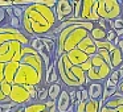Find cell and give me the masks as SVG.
Masks as SVG:
<instances>
[{
    "mask_svg": "<svg viewBox=\"0 0 123 112\" xmlns=\"http://www.w3.org/2000/svg\"><path fill=\"white\" fill-rule=\"evenodd\" d=\"M94 27L95 24L91 21H80L61 30L57 36V49L53 61H57L60 56L69 53L70 50L77 48L78 44L94 29Z\"/></svg>",
    "mask_w": 123,
    "mask_h": 112,
    "instance_id": "obj_1",
    "label": "cell"
},
{
    "mask_svg": "<svg viewBox=\"0 0 123 112\" xmlns=\"http://www.w3.org/2000/svg\"><path fill=\"white\" fill-rule=\"evenodd\" d=\"M43 83L40 75L37 74L35 69H32L28 65H23L20 63L17 73L15 75V80L13 84H20V86H40Z\"/></svg>",
    "mask_w": 123,
    "mask_h": 112,
    "instance_id": "obj_2",
    "label": "cell"
},
{
    "mask_svg": "<svg viewBox=\"0 0 123 112\" xmlns=\"http://www.w3.org/2000/svg\"><path fill=\"white\" fill-rule=\"evenodd\" d=\"M98 16L103 20H117L119 17H123L122 8L118 0H98Z\"/></svg>",
    "mask_w": 123,
    "mask_h": 112,
    "instance_id": "obj_3",
    "label": "cell"
},
{
    "mask_svg": "<svg viewBox=\"0 0 123 112\" xmlns=\"http://www.w3.org/2000/svg\"><path fill=\"white\" fill-rule=\"evenodd\" d=\"M11 41H17L23 46H28L31 42V37L27 33L21 32L19 29H15V28H11L7 22H4L0 27V45L11 42Z\"/></svg>",
    "mask_w": 123,
    "mask_h": 112,
    "instance_id": "obj_4",
    "label": "cell"
},
{
    "mask_svg": "<svg viewBox=\"0 0 123 112\" xmlns=\"http://www.w3.org/2000/svg\"><path fill=\"white\" fill-rule=\"evenodd\" d=\"M8 98H9V100L13 101L15 104H17L19 107H25L32 103L27 88L20 84H12V90Z\"/></svg>",
    "mask_w": 123,
    "mask_h": 112,
    "instance_id": "obj_5",
    "label": "cell"
},
{
    "mask_svg": "<svg viewBox=\"0 0 123 112\" xmlns=\"http://www.w3.org/2000/svg\"><path fill=\"white\" fill-rule=\"evenodd\" d=\"M112 69L110 65L103 63L101 66H91V69L86 73V77L90 82H99V83H103L105 80L109 78V75L111 74Z\"/></svg>",
    "mask_w": 123,
    "mask_h": 112,
    "instance_id": "obj_6",
    "label": "cell"
},
{
    "mask_svg": "<svg viewBox=\"0 0 123 112\" xmlns=\"http://www.w3.org/2000/svg\"><path fill=\"white\" fill-rule=\"evenodd\" d=\"M54 13L57 17V22H62L70 19L73 15V7L69 0H57L54 7Z\"/></svg>",
    "mask_w": 123,
    "mask_h": 112,
    "instance_id": "obj_7",
    "label": "cell"
},
{
    "mask_svg": "<svg viewBox=\"0 0 123 112\" xmlns=\"http://www.w3.org/2000/svg\"><path fill=\"white\" fill-rule=\"evenodd\" d=\"M56 108H57V112H69L73 109V104L70 101L69 92L65 87H62V91L56 101Z\"/></svg>",
    "mask_w": 123,
    "mask_h": 112,
    "instance_id": "obj_8",
    "label": "cell"
},
{
    "mask_svg": "<svg viewBox=\"0 0 123 112\" xmlns=\"http://www.w3.org/2000/svg\"><path fill=\"white\" fill-rule=\"evenodd\" d=\"M66 57H68L69 62L73 65V66H81L83 62H86L89 58H90V57L86 56L85 53H82L81 50H78L77 48L73 49V50H70L69 53H66Z\"/></svg>",
    "mask_w": 123,
    "mask_h": 112,
    "instance_id": "obj_9",
    "label": "cell"
},
{
    "mask_svg": "<svg viewBox=\"0 0 123 112\" xmlns=\"http://www.w3.org/2000/svg\"><path fill=\"white\" fill-rule=\"evenodd\" d=\"M77 49H78V50H81L82 53H85L86 56H89V57H91V56H94V54H97L95 44H94L93 40H91L90 36H86V37L83 38V40L81 41L80 44H78Z\"/></svg>",
    "mask_w": 123,
    "mask_h": 112,
    "instance_id": "obj_10",
    "label": "cell"
},
{
    "mask_svg": "<svg viewBox=\"0 0 123 112\" xmlns=\"http://www.w3.org/2000/svg\"><path fill=\"white\" fill-rule=\"evenodd\" d=\"M87 94L91 100H101L103 95V83L99 82H91L87 86Z\"/></svg>",
    "mask_w": 123,
    "mask_h": 112,
    "instance_id": "obj_11",
    "label": "cell"
},
{
    "mask_svg": "<svg viewBox=\"0 0 123 112\" xmlns=\"http://www.w3.org/2000/svg\"><path fill=\"white\" fill-rule=\"evenodd\" d=\"M19 66H20V63H17V62H8V63H6V66H4V80L7 83L13 84L15 75L17 73Z\"/></svg>",
    "mask_w": 123,
    "mask_h": 112,
    "instance_id": "obj_12",
    "label": "cell"
},
{
    "mask_svg": "<svg viewBox=\"0 0 123 112\" xmlns=\"http://www.w3.org/2000/svg\"><path fill=\"white\" fill-rule=\"evenodd\" d=\"M117 92H118V86L114 84V83L107 78V79L103 82V95H102L101 101H102V103L107 101L110 98H112Z\"/></svg>",
    "mask_w": 123,
    "mask_h": 112,
    "instance_id": "obj_13",
    "label": "cell"
},
{
    "mask_svg": "<svg viewBox=\"0 0 123 112\" xmlns=\"http://www.w3.org/2000/svg\"><path fill=\"white\" fill-rule=\"evenodd\" d=\"M110 61H111V69H118L123 63V53L115 46L114 50L110 53Z\"/></svg>",
    "mask_w": 123,
    "mask_h": 112,
    "instance_id": "obj_14",
    "label": "cell"
},
{
    "mask_svg": "<svg viewBox=\"0 0 123 112\" xmlns=\"http://www.w3.org/2000/svg\"><path fill=\"white\" fill-rule=\"evenodd\" d=\"M61 91H62V84L60 82L53 83V84H49L48 86V98H49V100L57 101Z\"/></svg>",
    "mask_w": 123,
    "mask_h": 112,
    "instance_id": "obj_15",
    "label": "cell"
},
{
    "mask_svg": "<svg viewBox=\"0 0 123 112\" xmlns=\"http://www.w3.org/2000/svg\"><path fill=\"white\" fill-rule=\"evenodd\" d=\"M89 36L91 37V40H93L94 42H98V41H106L107 32H106V30H103L102 28H99V27H97V25H95L94 29L89 33Z\"/></svg>",
    "mask_w": 123,
    "mask_h": 112,
    "instance_id": "obj_16",
    "label": "cell"
},
{
    "mask_svg": "<svg viewBox=\"0 0 123 112\" xmlns=\"http://www.w3.org/2000/svg\"><path fill=\"white\" fill-rule=\"evenodd\" d=\"M102 104L103 103L101 100H91V99H89L85 103V112H99Z\"/></svg>",
    "mask_w": 123,
    "mask_h": 112,
    "instance_id": "obj_17",
    "label": "cell"
},
{
    "mask_svg": "<svg viewBox=\"0 0 123 112\" xmlns=\"http://www.w3.org/2000/svg\"><path fill=\"white\" fill-rule=\"evenodd\" d=\"M43 111H46V108H45V104L40 103V101L31 103L24 107V112H43Z\"/></svg>",
    "mask_w": 123,
    "mask_h": 112,
    "instance_id": "obj_18",
    "label": "cell"
},
{
    "mask_svg": "<svg viewBox=\"0 0 123 112\" xmlns=\"http://www.w3.org/2000/svg\"><path fill=\"white\" fill-rule=\"evenodd\" d=\"M37 101L45 103L48 100V86H37Z\"/></svg>",
    "mask_w": 123,
    "mask_h": 112,
    "instance_id": "obj_19",
    "label": "cell"
},
{
    "mask_svg": "<svg viewBox=\"0 0 123 112\" xmlns=\"http://www.w3.org/2000/svg\"><path fill=\"white\" fill-rule=\"evenodd\" d=\"M94 44H95L97 50H107V51H110V53H111L115 48L114 44L109 42V41H98V42H94Z\"/></svg>",
    "mask_w": 123,
    "mask_h": 112,
    "instance_id": "obj_20",
    "label": "cell"
},
{
    "mask_svg": "<svg viewBox=\"0 0 123 112\" xmlns=\"http://www.w3.org/2000/svg\"><path fill=\"white\" fill-rule=\"evenodd\" d=\"M24 87L27 88L32 103H36V101H37V88H36V86H24Z\"/></svg>",
    "mask_w": 123,
    "mask_h": 112,
    "instance_id": "obj_21",
    "label": "cell"
},
{
    "mask_svg": "<svg viewBox=\"0 0 123 112\" xmlns=\"http://www.w3.org/2000/svg\"><path fill=\"white\" fill-rule=\"evenodd\" d=\"M36 0H12V6H16V7H29L32 4H35Z\"/></svg>",
    "mask_w": 123,
    "mask_h": 112,
    "instance_id": "obj_22",
    "label": "cell"
},
{
    "mask_svg": "<svg viewBox=\"0 0 123 112\" xmlns=\"http://www.w3.org/2000/svg\"><path fill=\"white\" fill-rule=\"evenodd\" d=\"M95 25H97V27H99V28H102V29L106 30V32H110V30H111V21H109V20L101 19Z\"/></svg>",
    "mask_w": 123,
    "mask_h": 112,
    "instance_id": "obj_23",
    "label": "cell"
},
{
    "mask_svg": "<svg viewBox=\"0 0 123 112\" xmlns=\"http://www.w3.org/2000/svg\"><path fill=\"white\" fill-rule=\"evenodd\" d=\"M11 90H12V84L7 83L6 80L0 83V91H1V92H3L4 95L7 96V98H8V96H9V94H11Z\"/></svg>",
    "mask_w": 123,
    "mask_h": 112,
    "instance_id": "obj_24",
    "label": "cell"
},
{
    "mask_svg": "<svg viewBox=\"0 0 123 112\" xmlns=\"http://www.w3.org/2000/svg\"><path fill=\"white\" fill-rule=\"evenodd\" d=\"M12 13L16 19H19L21 21L23 19V15H24V8L23 7H16V6H12Z\"/></svg>",
    "mask_w": 123,
    "mask_h": 112,
    "instance_id": "obj_25",
    "label": "cell"
},
{
    "mask_svg": "<svg viewBox=\"0 0 123 112\" xmlns=\"http://www.w3.org/2000/svg\"><path fill=\"white\" fill-rule=\"evenodd\" d=\"M97 54H98V56L101 57V58L103 59L107 65L111 66V61H110V51H107V50H97Z\"/></svg>",
    "mask_w": 123,
    "mask_h": 112,
    "instance_id": "obj_26",
    "label": "cell"
},
{
    "mask_svg": "<svg viewBox=\"0 0 123 112\" xmlns=\"http://www.w3.org/2000/svg\"><path fill=\"white\" fill-rule=\"evenodd\" d=\"M37 3L44 6V7H46V8H49V9H54L57 0H37Z\"/></svg>",
    "mask_w": 123,
    "mask_h": 112,
    "instance_id": "obj_27",
    "label": "cell"
},
{
    "mask_svg": "<svg viewBox=\"0 0 123 112\" xmlns=\"http://www.w3.org/2000/svg\"><path fill=\"white\" fill-rule=\"evenodd\" d=\"M118 29H123V17H119V19L111 21V30H118Z\"/></svg>",
    "mask_w": 123,
    "mask_h": 112,
    "instance_id": "obj_28",
    "label": "cell"
},
{
    "mask_svg": "<svg viewBox=\"0 0 123 112\" xmlns=\"http://www.w3.org/2000/svg\"><path fill=\"white\" fill-rule=\"evenodd\" d=\"M89 99H90V98H89V94H87V88H86V87H82V88H81V101L86 103Z\"/></svg>",
    "mask_w": 123,
    "mask_h": 112,
    "instance_id": "obj_29",
    "label": "cell"
},
{
    "mask_svg": "<svg viewBox=\"0 0 123 112\" xmlns=\"http://www.w3.org/2000/svg\"><path fill=\"white\" fill-rule=\"evenodd\" d=\"M80 67H81V70H82V71L87 73L89 70L91 69V61H90V58H89V59H87V61H86V62H83V63L81 65Z\"/></svg>",
    "mask_w": 123,
    "mask_h": 112,
    "instance_id": "obj_30",
    "label": "cell"
},
{
    "mask_svg": "<svg viewBox=\"0 0 123 112\" xmlns=\"http://www.w3.org/2000/svg\"><path fill=\"white\" fill-rule=\"evenodd\" d=\"M117 40V34H115L114 30H110V32H107V37H106V41H109V42L114 44V41Z\"/></svg>",
    "mask_w": 123,
    "mask_h": 112,
    "instance_id": "obj_31",
    "label": "cell"
},
{
    "mask_svg": "<svg viewBox=\"0 0 123 112\" xmlns=\"http://www.w3.org/2000/svg\"><path fill=\"white\" fill-rule=\"evenodd\" d=\"M12 7V0H0V8H9Z\"/></svg>",
    "mask_w": 123,
    "mask_h": 112,
    "instance_id": "obj_32",
    "label": "cell"
},
{
    "mask_svg": "<svg viewBox=\"0 0 123 112\" xmlns=\"http://www.w3.org/2000/svg\"><path fill=\"white\" fill-rule=\"evenodd\" d=\"M73 111H74V112H85V103H83V101H81L78 106L73 107Z\"/></svg>",
    "mask_w": 123,
    "mask_h": 112,
    "instance_id": "obj_33",
    "label": "cell"
},
{
    "mask_svg": "<svg viewBox=\"0 0 123 112\" xmlns=\"http://www.w3.org/2000/svg\"><path fill=\"white\" fill-rule=\"evenodd\" d=\"M44 104H45L46 111H50L52 108H54V107H56V101H52V100H49V99H48V100H46Z\"/></svg>",
    "mask_w": 123,
    "mask_h": 112,
    "instance_id": "obj_34",
    "label": "cell"
},
{
    "mask_svg": "<svg viewBox=\"0 0 123 112\" xmlns=\"http://www.w3.org/2000/svg\"><path fill=\"white\" fill-rule=\"evenodd\" d=\"M8 50H9V48H8V42H7V44H3V45H0V56L6 54Z\"/></svg>",
    "mask_w": 123,
    "mask_h": 112,
    "instance_id": "obj_35",
    "label": "cell"
},
{
    "mask_svg": "<svg viewBox=\"0 0 123 112\" xmlns=\"http://www.w3.org/2000/svg\"><path fill=\"white\" fill-rule=\"evenodd\" d=\"M4 66L6 63H0V83L4 82Z\"/></svg>",
    "mask_w": 123,
    "mask_h": 112,
    "instance_id": "obj_36",
    "label": "cell"
},
{
    "mask_svg": "<svg viewBox=\"0 0 123 112\" xmlns=\"http://www.w3.org/2000/svg\"><path fill=\"white\" fill-rule=\"evenodd\" d=\"M115 46H117V48L123 53V37H122V38H118V41H117V44H115Z\"/></svg>",
    "mask_w": 123,
    "mask_h": 112,
    "instance_id": "obj_37",
    "label": "cell"
},
{
    "mask_svg": "<svg viewBox=\"0 0 123 112\" xmlns=\"http://www.w3.org/2000/svg\"><path fill=\"white\" fill-rule=\"evenodd\" d=\"M8 101H11V100H9V98H7V96L0 91V104H1V103H8Z\"/></svg>",
    "mask_w": 123,
    "mask_h": 112,
    "instance_id": "obj_38",
    "label": "cell"
},
{
    "mask_svg": "<svg viewBox=\"0 0 123 112\" xmlns=\"http://www.w3.org/2000/svg\"><path fill=\"white\" fill-rule=\"evenodd\" d=\"M117 70H118V73H119V78H120V82H122V80H123V63L120 65Z\"/></svg>",
    "mask_w": 123,
    "mask_h": 112,
    "instance_id": "obj_39",
    "label": "cell"
},
{
    "mask_svg": "<svg viewBox=\"0 0 123 112\" xmlns=\"http://www.w3.org/2000/svg\"><path fill=\"white\" fill-rule=\"evenodd\" d=\"M118 92L123 96V80H122V82H119V84H118Z\"/></svg>",
    "mask_w": 123,
    "mask_h": 112,
    "instance_id": "obj_40",
    "label": "cell"
},
{
    "mask_svg": "<svg viewBox=\"0 0 123 112\" xmlns=\"http://www.w3.org/2000/svg\"><path fill=\"white\" fill-rule=\"evenodd\" d=\"M13 112H24V107H17Z\"/></svg>",
    "mask_w": 123,
    "mask_h": 112,
    "instance_id": "obj_41",
    "label": "cell"
},
{
    "mask_svg": "<svg viewBox=\"0 0 123 112\" xmlns=\"http://www.w3.org/2000/svg\"><path fill=\"white\" fill-rule=\"evenodd\" d=\"M117 112H123V104H120L119 107H117Z\"/></svg>",
    "mask_w": 123,
    "mask_h": 112,
    "instance_id": "obj_42",
    "label": "cell"
},
{
    "mask_svg": "<svg viewBox=\"0 0 123 112\" xmlns=\"http://www.w3.org/2000/svg\"><path fill=\"white\" fill-rule=\"evenodd\" d=\"M119 1V4H120V8H122V13H123V0H118Z\"/></svg>",
    "mask_w": 123,
    "mask_h": 112,
    "instance_id": "obj_43",
    "label": "cell"
},
{
    "mask_svg": "<svg viewBox=\"0 0 123 112\" xmlns=\"http://www.w3.org/2000/svg\"><path fill=\"white\" fill-rule=\"evenodd\" d=\"M69 112H74V111H73V109H72V111H69Z\"/></svg>",
    "mask_w": 123,
    "mask_h": 112,
    "instance_id": "obj_44",
    "label": "cell"
},
{
    "mask_svg": "<svg viewBox=\"0 0 123 112\" xmlns=\"http://www.w3.org/2000/svg\"><path fill=\"white\" fill-rule=\"evenodd\" d=\"M43 112H48V111H43Z\"/></svg>",
    "mask_w": 123,
    "mask_h": 112,
    "instance_id": "obj_45",
    "label": "cell"
},
{
    "mask_svg": "<svg viewBox=\"0 0 123 112\" xmlns=\"http://www.w3.org/2000/svg\"><path fill=\"white\" fill-rule=\"evenodd\" d=\"M0 112H3V111H1V109H0Z\"/></svg>",
    "mask_w": 123,
    "mask_h": 112,
    "instance_id": "obj_46",
    "label": "cell"
}]
</instances>
